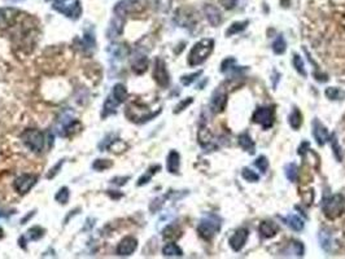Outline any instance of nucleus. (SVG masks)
<instances>
[{"label": "nucleus", "instance_id": "nucleus-38", "mask_svg": "<svg viewBox=\"0 0 345 259\" xmlns=\"http://www.w3.org/2000/svg\"><path fill=\"white\" fill-rule=\"evenodd\" d=\"M201 73H203V71L200 70V71H196V73L194 74H191V75H184V77L180 78V82H182L183 86H190L191 83H194V82L196 81L197 77H200Z\"/></svg>", "mask_w": 345, "mask_h": 259}, {"label": "nucleus", "instance_id": "nucleus-19", "mask_svg": "<svg viewBox=\"0 0 345 259\" xmlns=\"http://www.w3.org/2000/svg\"><path fill=\"white\" fill-rule=\"evenodd\" d=\"M276 232H278V226L274 222L265 221L260 224V233L262 237L270 238L276 235Z\"/></svg>", "mask_w": 345, "mask_h": 259}, {"label": "nucleus", "instance_id": "nucleus-11", "mask_svg": "<svg viewBox=\"0 0 345 259\" xmlns=\"http://www.w3.org/2000/svg\"><path fill=\"white\" fill-rule=\"evenodd\" d=\"M20 17V11L14 8H1L0 9V29H8L13 26Z\"/></svg>", "mask_w": 345, "mask_h": 259}, {"label": "nucleus", "instance_id": "nucleus-7", "mask_svg": "<svg viewBox=\"0 0 345 259\" xmlns=\"http://www.w3.org/2000/svg\"><path fill=\"white\" fill-rule=\"evenodd\" d=\"M70 0H67L64 3H56L53 4V8L59 11L60 13L65 14L68 18L71 20H78L79 16L82 14V5L79 3V0H74L73 3H69Z\"/></svg>", "mask_w": 345, "mask_h": 259}, {"label": "nucleus", "instance_id": "nucleus-15", "mask_svg": "<svg viewBox=\"0 0 345 259\" xmlns=\"http://www.w3.org/2000/svg\"><path fill=\"white\" fill-rule=\"evenodd\" d=\"M313 135L314 137H315V140H317L318 145H323V144L328 140L327 129H326L318 119H314L313 122Z\"/></svg>", "mask_w": 345, "mask_h": 259}, {"label": "nucleus", "instance_id": "nucleus-13", "mask_svg": "<svg viewBox=\"0 0 345 259\" xmlns=\"http://www.w3.org/2000/svg\"><path fill=\"white\" fill-rule=\"evenodd\" d=\"M138 248V241L137 238L133 237V236H127L123 240H121V242L118 244L116 249L117 256L120 257H129L131 256L133 253L137 250Z\"/></svg>", "mask_w": 345, "mask_h": 259}, {"label": "nucleus", "instance_id": "nucleus-10", "mask_svg": "<svg viewBox=\"0 0 345 259\" xmlns=\"http://www.w3.org/2000/svg\"><path fill=\"white\" fill-rule=\"evenodd\" d=\"M38 182V176L33 175V174H24L20 178L16 179V182L13 183V187L16 189V192L20 194H26V193L35 186Z\"/></svg>", "mask_w": 345, "mask_h": 259}, {"label": "nucleus", "instance_id": "nucleus-42", "mask_svg": "<svg viewBox=\"0 0 345 259\" xmlns=\"http://www.w3.org/2000/svg\"><path fill=\"white\" fill-rule=\"evenodd\" d=\"M63 163H64V160H61V161L59 162V163H57V165L55 166V167L51 168V170H49L48 174H47V179L55 178V176H56L57 174H59V170H60V168H61V166H63Z\"/></svg>", "mask_w": 345, "mask_h": 259}, {"label": "nucleus", "instance_id": "nucleus-1", "mask_svg": "<svg viewBox=\"0 0 345 259\" xmlns=\"http://www.w3.org/2000/svg\"><path fill=\"white\" fill-rule=\"evenodd\" d=\"M214 48V40L213 39H203L197 42L188 55V65L190 66H197L208 59L209 55L213 52Z\"/></svg>", "mask_w": 345, "mask_h": 259}, {"label": "nucleus", "instance_id": "nucleus-26", "mask_svg": "<svg viewBox=\"0 0 345 259\" xmlns=\"http://www.w3.org/2000/svg\"><path fill=\"white\" fill-rule=\"evenodd\" d=\"M43 233H44V229L38 227V226H35V227L30 228V229L28 231V233H26V236H22V237H24L25 240L36 241V240H39L40 237H43Z\"/></svg>", "mask_w": 345, "mask_h": 259}, {"label": "nucleus", "instance_id": "nucleus-45", "mask_svg": "<svg viewBox=\"0 0 345 259\" xmlns=\"http://www.w3.org/2000/svg\"><path fill=\"white\" fill-rule=\"evenodd\" d=\"M129 179H130L129 176H125V178H114L112 179V183H114L117 186H123V184H126Z\"/></svg>", "mask_w": 345, "mask_h": 259}, {"label": "nucleus", "instance_id": "nucleus-14", "mask_svg": "<svg viewBox=\"0 0 345 259\" xmlns=\"http://www.w3.org/2000/svg\"><path fill=\"white\" fill-rule=\"evenodd\" d=\"M248 236H249L248 229H245V228H239V229L231 236V238H230V246H231L233 250H235V252H239V250H242V248L245 245Z\"/></svg>", "mask_w": 345, "mask_h": 259}, {"label": "nucleus", "instance_id": "nucleus-28", "mask_svg": "<svg viewBox=\"0 0 345 259\" xmlns=\"http://www.w3.org/2000/svg\"><path fill=\"white\" fill-rule=\"evenodd\" d=\"M118 105H120V102L117 101L116 98L113 97V96L106 98L105 104H104V113H103V117H106L109 113L114 112V109H116Z\"/></svg>", "mask_w": 345, "mask_h": 259}, {"label": "nucleus", "instance_id": "nucleus-30", "mask_svg": "<svg viewBox=\"0 0 345 259\" xmlns=\"http://www.w3.org/2000/svg\"><path fill=\"white\" fill-rule=\"evenodd\" d=\"M249 24L248 21H243V22H235V24H233L231 26H230L229 29H227V32H226V35L230 36V35H234V34H238V32H243L244 29L246 28V25Z\"/></svg>", "mask_w": 345, "mask_h": 259}, {"label": "nucleus", "instance_id": "nucleus-8", "mask_svg": "<svg viewBox=\"0 0 345 259\" xmlns=\"http://www.w3.org/2000/svg\"><path fill=\"white\" fill-rule=\"evenodd\" d=\"M252 121L258 123L265 130L270 129L274 125V110L273 108H258L252 116Z\"/></svg>", "mask_w": 345, "mask_h": 259}, {"label": "nucleus", "instance_id": "nucleus-12", "mask_svg": "<svg viewBox=\"0 0 345 259\" xmlns=\"http://www.w3.org/2000/svg\"><path fill=\"white\" fill-rule=\"evenodd\" d=\"M227 104V92L223 88H217L213 95H211L210 100V109L213 113H221L223 109L226 108Z\"/></svg>", "mask_w": 345, "mask_h": 259}, {"label": "nucleus", "instance_id": "nucleus-25", "mask_svg": "<svg viewBox=\"0 0 345 259\" xmlns=\"http://www.w3.org/2000/svg\"><path fill=\"white\" fill-rule=\"evenodd\" d=\"M112 96L114 98H116L117 101L120 102V104H121V102H123L127 98V90H126V87H125V86H123V84H121V83L116 84V86H114V88H113Z\"/></svg>", "mask_w": 345, "mask_h": 259}, {"label": "nucleus", "instance_id": "nucleus-46", "mask_svg": "<svg viewBox=\"0 0 345 259\" xmlns=\"http://www.w3.org/2000/svg\"><path fill=\"white\" fill-rule=\"evenodd\" d=\"M9 215V213H5V211H0V219L1 218H7Z\"/></svg>", "mask_w": 345, "mask_h": 259}, {"label": "nucleus", "instance_id": "nucleus-27", "mask_svg": "<svg viewBox=\"0 0 345 259\" xmlns=\"http://www.w3.org/2000/svg\"><path fill=\"white\" fill-rule=\"evenodd\" d=\"M326 96L330 100H343L345 97V92L342 91L340 88L336 87H328L326 90Z\"/></svg>", "mask_w": 345, "mask_h": 259}, {"label": "nucleus", "instance_id": "nucleus-5", "mask_svg": "<svg viewBox=\"0 0 345 259\" xmlns=\"http://www.w3.org/2000/svg\"><path fill=\"white\" fill-rule=\"evenodd\" d=\"M156 116V113H149L147 106L140 105L139 102H130L126 108V117L133 122H145Z\"/></svg>", "mask_w": 345, "mask_h": 259}, {"label": "nucleus", "instance_id": "nucleus-24", "mask_svg": "<svg viewBox=\"0 0 345 259\" xmlns=\"http://www.w3.org/2000/svg\"><path fill=\"white\" fill-rule=\"evenodd\" d=\"M288 119L289 125H291V127L293 130H299L301 127V125H303V116H301V113H300V110L297 108L293 109L292 113L289 114Z\"/></svg>", "mask_w": 345, "mask_h": 259}, {"label": "nucleus", "instance_id": "nucleus-34", "mask_svg": "<svg viewBox=\"0 0 345 259\" xmlns=\"http://www.w3.org/2000/svg\"><path fill=\"white\" fill-rule=\"evenodd\" d=\"M331 145H332V149H334L335 157H336V160L340 162L343 160V151H342V148H340V145H339L338 137H336L335 133L331 136Z\"/></svg>", "mask_w": 345, "mask_h": 259}, {"label": "nucleus", "instance_id": "nucleus-44", "mask_svg": "<svg viewBox=\"0 0 345 259\" xmlns=\"http://www.w3.org/2000/svg\"><path fill=\"white\" fill-rule=\"evenodd\" d=\"M219 3L225 9H233L238 4V0H219Z\"/></svg>", "mask_w": 345, "mask_h": 259}, {"label": "nucleus", "instance_id": "nucleus-18", "mask_svg": "<svg viewBox=\"0 0 345 259\" xmlns=\"http://www.w3.org/2000/svg\"><path fill=\"white\" fill-rule=\"evenodd\" d=\"M179 165H180V157L179 153L175 151H172L168 156V162H166V167L168 171L172 174H178L179 172Z\"/></svg>", "mask_w": 345, "mask_h": 259}, {"label": "nucleus", "instance_id": "nucleus-39", "mask_svg": "<svg viewBox=\"0 0 345 259\" xmlns=\"http://www.w3.org/2000/svg\"><path fill=\"white\" fill-rule=\"evenodd\" d=\"M254 165L257 166L258 168H260L261 171L262 172H265L266 170L269 168V161H268V158L265 157V156H260V157L256 160V162H254Z\"/></svg>", "mask_w": 345, "mask_h": 259}, {"label": "nucleus", "instance_id": "nucleus-40", "mask_svg": "<svg viewBox=\"0 0 345 259\" xmlns=\"http://www.w3.org/2000/svg\"><path fill=\"white\" fill-rule=\"evenodd\" d=\"M157 166H160V165L153 166V167H152L151 170H149V171H148L147 174H145V175L141 176V178L139 179V182H138V186L140 187V186H143V184H147V183L149 182V180H151L152 176H153V174H156V171H153V170H155V168L157 167Z\"/></svg>", "mask_w": 345, "mask_h": 259}, {"label": "nucleus", "instance_id": "nucleus-37", "mask_svg": "<svg viewBox=\"0 0 345 259\" xmlns=\"http://www.w3.org/2000/svg\"><path fill=\"white\" fill-rule=\"evenodd\" d=\"M242 175H243V178L245 179L246 182H258V179H260V176H258L253 170H250V168L248 167L243 168Z\"/></svg>", "mask_w": 345, "mask_h": 259}, {"label": "nucleus", "instance_id": "nucleus-33", "mask_svg": "<svg viewBox=\"0 0 345 259\" xmlns=\"http://www.w3.org/2000/svg\"><path fill=\"white\" fill-rule=\"evenodd\" d=\"M69 197H70V193H69V189L67 188V187H63V188L59 191V192L56 193V196H55V198H56L57 202L63 203V205H67L68 201H69Z\"/></svg>", "mask_w": 345, "mask_h": 259}, {"label": "nucleus", "instance_id": "nucleus-32", "mask_svg": "<svg viewBox=\"0 0 345 259\" xmlns=\"http://www.w3.org/2000/svg\"><path fill=\"white\" fill-rule=\"evenodd\" d=\"M285 176L288 178L289 182H296L297 180V175H299V171H297V166L295 163H289V165L285 166Z\"/></svg>", "mask_w": 345, "mask_h": 259}, {"label": "nucleus", "instance_id": "nucleus-6", "mask_svg": "<svg viewBox=\"0 0 345 259\" xmlns=\"http://www.w3.org/2000/svg\"><path fill=\"white\" fill-rule=\"evenodd\" d=\"M144 4V0H121L120 3H117L114 7V13H116V16L125 18L129 13L141 11L145 7Z\"/></svg>", "mask_w": 345, "mask_h": 259}, {"label": "nucleus", "instance_id": "nucleus-31", "mask_svg": "<svg viewBox=\"0 0 345 259\" xmlns=\"http://www.w3.org/2000/svg\"><path fill=\"white\" fill-rule=\"evenodd\" d=\"M285 40L282 35H279L278 38L275 39L274 43H273V51H274L276 55H282V53L285 52Z\"/></svg>", "mask_w": 345, "mask_h": 259}, {"label": "nucleus", "instance_id": "nucleus-47", "mask_svg": "<svg viewBox=\"0 0 345 259\" xmlns=\"http://www.w3.org/2000/svg\"><path fill=\"white\" fill-rule=\"evenodd\" d=\"M4 237V231H3V228L0 227V240Z\"/></svg>", "mask_w": 345, "mask_h": 259}, {"label": "nucleus", "instance_id": "nucleus-3", "mask_svg": "<svg viewBox=\"0 0 345 259\" xmlns=\"http://www.w3.org/2000/svg\"><path fill=\"white\" fill-rule=\"evenodd\" d=\"M21 139L25 145L35 153H40L44 148V143H46L44 135L36 129L25 130L21 133Z\"/></svg>", "mask_w": 345, "mask_h": 259}, {"label": "nucleus", "instance_id": "nucleus-23", "mask_svg": "<svg viewBox=\"0 0 345 259\" xmlns=\"http://www.w3.org/2000/svg\"><path fill=\"white\" fill-rule=\"evenodd\" d=\"M147 67H148V59L144 56V55L137 57V59L134 60V63H133V71L137 74H143L145 70H147Z\"/></svg>", "mask_w": 345, "mask_h": 259}, {"label": "nucleus", "instance_id": "nucleus-16", "mask_svg": "<svg viewBox=\"0 0 345 259\" xmlns=\"http://www.w3.org/2000/svg\"><path fill=\"white\" fill-rule=\"evenodd\" d=\"M123 24H125L123 17L116 16V17L113 18L112 22H110L109 29H108V32H106L108 38H118L123 32Z\"/></svg>", "mask_w": 345, "mask_h": 259}, {"label": "nucleus", "instance_id": "nucleus-2", "mask_svg": "<svg viewBox=\"0 0 345 259\" xmlns=\"http://www.w3.org/2000/svg\"><path fill=\"white\" fill-rule=\"evenodd\" d=\"M323 213L328 219H336L340 217L345 209V198L343 194L336 193L323 200Z\"/></svg>", "mask_w": 345, "mask_h": 259}, {"label": "nucleus", "instance_id": "nucleus-36", "mask_svg": "<svg viewBox=\"0 0 345 259\" xmlns=\"http://www.w3.org/2000/svg\"><path fill=\"white\" fill-rule=\"evenodd\" d=\"M113 166V162L110 161V160H96L95 162H94V165H92V167L95 168V170H98V171H103V170H106V168H109Z\"/></svg>", "mask_w": 345, "mask_h": 259}, {"label": "nucleus", "instance_id": "nucleus-21", "mask_svg": "<svg viewBox=\"0 0 345 259\" xmlns=\"http://www.w3.org/2000/svg\"><path fill=\"white\" fill-rule=\"evenodd\" d=\"M239 145L248 153H254V143L248 132H243L239 136Z\"/></svg>", "mask_w": 345, "mask_h": 259}, {"label": "nucleus", "instance_id": "nucleus-17", "mask_svg": "<svg viewBox=\"0 0 345 259\" xmlns=\"http://www.w3.org/2000/svg\"><path fill=\"white\" fill-rule=\"evenodd\" d=\"M204 13L205 16H207V20L210 22V25H213V26H218V25L221 24L222 21L221 13H219L218 8H215L214 5L207 4V5L204 7Z\"/></svg>", "mask_w": 345, "mask_h": 259}, {"label": "nucleus", "instance_id": "nucleus-41", "mask_svg": "<svg viewBox=\"0 0 345 259\" xmlns=\"http://www.w3.org/2000/svg\"><path fill=\"white\" fill-rule=\"evenodd\" d=\"M234 64H235V59H233V57H229V59H226L223 63H222L221 65V71L222 73H226V71L229 70V69H231V66H233Z\"/></svg>", "mask_w": 345, "mask_h": 259}, {"label": "nucleus", "instance_id": "nucleus-20", "mask_svg": "<svg viewBox=\"0 0 345 259\" xmlns=\"http://www.w3.org/2000/svg\"><path fill=\"white\" fill-rule=\"evenodd\" d=\"M283 222H284L287 226H288L291 229H293V231H301L304 228V221L301 219L300 217H297V215H295V214H291V215H288V217L282 218Z\"/></svg>", "mask_w": 345, "mask_h": 259}, {"label": "nucleus", "instance_id": "nucleus-35", "mask_svg": "<svg viewBox=\"0 0 345 259\" xmlns=\"http://www.w3.org/2000/svg\"><path fill=\"white\" fill-rule=\"evenodd\" d=\"M179 236L180 231L176 229L175 226H169V227L164 231V238H166V240H175V238H178Z\"/></svg>", "mask_w": 345, "mask_h": 259}, {"label": "nucleus", "instance_id": "nucleus-22", "mask_svg": "<svg viewBox=\"0 0 345 259\" xmlns=\"http://www.w3.org/2000/svg\"><path fill=\"white\" fill-rule=\"evenodd\" d=\"M162 254L165 257H182L183 256V252H182V249L176 245V244L169 242V244H166V245L164 246V249H162Z\"/></svg>", "mask_w": 345, "mask_h": 259}, {"label": "nucleus", "instance_id": "nucleus-9", "mask_svg": "<svg viewBox=\"0 0 345 259\" xmlns=\"http://www.w3.org/2000/svg\"><path fill=\"white\" fill-rule=\"evenodd\" d=\"M153 78L155 81L157 82L159 86L161 87H168L170 83V77L169 73H168V69H166V64L162 59L155 60V69H153Z\"/></svg>", "mask_w": 345, "mask_h": 259}, {"label": "nucleus", "instance_id": "nucleus-43", "mask_svg": "<svg viewBox=\"0 0 345 259\" xmlns=\"http://www.w3.org/2000/svg\"><path fill=\"white\" fill-rule=\"evenodd\" d=\"M192 101H194V100H192V97H188V98H186V100H183V101L180 102V104H178V105H176V108H175V110H174V113L182 112V110H183V109H186L187 106L190 105V104Z\"/></svg>", "mask_w": 345, "mask_h": 259}, {"label": "nucleus", "instance_id": "nucleus-4", "mask_svg": "<svg viewBox=\"0 0 345 259\" xmlns=\"http://www.w3.org/2000/svg\"><path fill=\"white\" fill-rule=\"evenodd\" d=\"M219 229H221V222H219V219L215 215L204 218L200 222V224H199V227H197L199 235L204 240H211Z\"/></svg>", "mask_w": 345, "mask_h": 259}, {"label": "nucleus", "instance_id": "nucleus-29", "mask_svg": "<svg viewBox=\"0 0 345 259\" xmlns=\"http://www.w3.org/2000/svg\"><path fill=\"white\" fill-rule=\"evenodd\" d=\"M292 64H293V67H295L296 71H297L300 75L307 77L308 74H307V70H305V66H304V61H303V59L299 56V55H293Z\"/></svg>", "mask_w": 345, "mask_h": 259}]
</instances>
